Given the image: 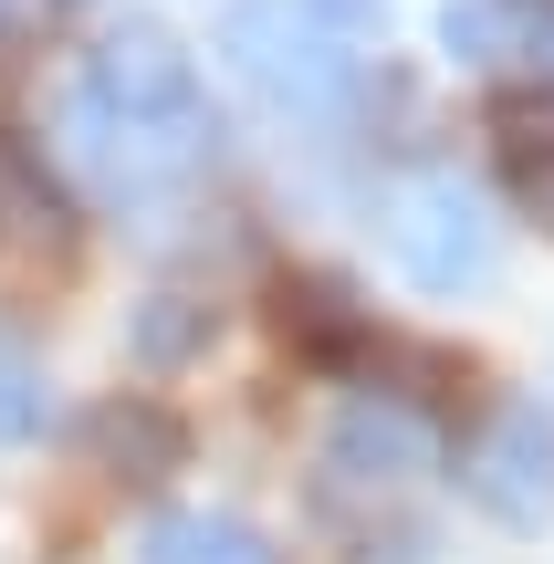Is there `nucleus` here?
Returning <instances> with one entry per match:
<instances>
[{"mask_svg":"<svg viewBox=\"0 0 554 564\" xmlns=\"http://www.w3.org/2000/svg\"><path fill=\"white\" fill-rule=\"evenodd\" d=\"M439 42H450L460 63H492V11H460L450 0V11H439Z\"/></svg>","mask_w":554,"mask_h":564,"instance_id":"14","label":"nucleus"},{"mask_svg":"<svg viewBox=\"0 0 554 564\" xmlns=\"http://www.w3.org/2000/svg\"><path fill=\"white\" fill-rule=\"evenodd\" d=\"M137 554L146 564H283L251 523H230V512H157Z\"/></svg>","mask_w":554,"mask_h":564,"instance_id":"9","label":"nucleus"},{"mask_svg":"<svg viewBox=\"0 0 554 564\" xmlns=\"http://www.w3.org/2000/svg\"><path fill=\"white\" fill-rule=\"evenodd\" d=\"M502 178H513V199L554 230V158H502Z\"/></svg>","mask_w":554,"mask_h":564,"instance_id":"13","label":"nucleus"},{"mask_svg":"<svg viewBox=\"0 0 554 564\" xmlns=\"http://www.w3.org/2000/svg\"><path fill=\"white\" fill-rule=\"evenodd\" d=\"M126 345H137L146 377H178L188 356H209V303H199V293H157V303H137Z\"/></svg>","mask_w":554,"mask_h":564,"instance_id":"10","label":"nucleus"},{"mask_svg":"<svg viewBox=\"0 0 554 564\" xmlns=\"http://www.w3.org/2000/svg\"><path fill=\"white\" fill-rule=\"evenodd\" d=\"M84 220L74 199H63V178L42 167V147L21 137V126H0V251H21V262H74Z\"/></svg>","mask_w":554,"mask_h":564,"instance_id":"4","label":"nucleus"},{"mask_svg":"<svg viewBox=\"0 0 554 564\" xmlns=\"http://www.w3.org/2000/svg\"><path fill=\"white\" fill-rule=\"evenodd\" d=\"M220 53L241 63L251 84L293 95V105L346 95V53H335L314 21H293V0H230V11H220Z\"/></svg>","mask_w":554,"mask_h":564,"instance_id":"1","label":"nucleus"},{"mask_svg":"<svg viewBox=\"0 0 554 564\" xmlns=\"http://www.w3.org/2000/svg\"><path fill=\"white\" fill-rule=\"evenodd\" d=\"M84 460L105 470V481H167V470L188 460V419L167 398H105V408H84Z\"/></svg>","mask_w":554,"mask_h":564,"instance_id":"5","label":"nucleus"},{"mask_svg":"<svg viewBox=\"0 0 554 564\" xmlns=\"http://www.w3.org/2000/svg\"><path fill=\"white\" fill-rule=\"evenodd\" d=\"M419 460H430V429H419L409 408H377V398H356L346 419H335V440H325V470L335 481H367V491L409 481Z\"/></svg>","mask_w":554,"mask_h":564,"instance_id":"7","label":"nucleus"},{"mask_svg":"<svg viewBox=\"0 0 554 564\" xmlns=\"http://www.w3.org/2000/svg\"><path fill=\"white\" fill-rule=\"evenodd\" d=\"M502 11H513L523 32H554V0H502Z\"/></svg>","mask_w":554,"mask_h":564,"instance_id":"16","label":"nucleus"},{"mask_svg":"<svg viewBox=\"0 0 554 564\" xmlns=\"http://www.w3.org/2000/svg\"><path fill=\"white\" fill-rule=\"evenodd\" d=\"M84 105H105V116L137 137V126H199V74H188V53L167 32H116L95 42V74H84Z\"/></svg>","mask_w":554,"mask_h":564,"instance_id":"2","label":"nucleus"},{"mask_svg":"<svg viewBox=\"0 0 554 564\" xmlns=\"http://www.w3.org/2000/svg\"><path fill=\"white\" fill-rule=\"evenodd\" d=\"M314 21H325V32H377V21H388V0H304Z\"/></svg>","mask_w":554,"mask_h":564,"instance_id":"15","label":"nucleus"},{"mask_svg":"<svg viewBox=\"0 0 554 564\" xmlns=\"http://www.w3.org/2000/svg\"><path fill=\"white\" fill-rule=\"evenodd\" d=\"M42 408H53V398H42V377H32L21 356H0V449H21V440H32V429H42Z\"/></svg>","mask_w":554,"mask_h":564,"instance_id":"12","label":"nucleus"},{"mask_svg":"<svg viewBox=\"0 0 554 564\" xmlns=\"http://www.w3.org/2000/svg\"><path fill=\"white\" fill-rule=\"evenodd\" d=\"M388 251L409 262V282H430V293H460V282L492 272V230H481V209L460 199L450 178H430V188L388 220Z\"/></svg>","mask_w":554,"mask_h":564,"instance_id":"3","label":"nucleus"},{"mask_svg":"<svg viewBox=\"0 0 554 564\" xmlns=\"http://www.w3.org/2000/svg\"><path fill=\"white\" fill-rule=\"evenodd\" d=\"M492 137H502V158H554V95L544 84L492 95Z\"/></svg>","mask_w":554,"mask_h":564,"instance_id":"11","label":"nucleus"},{"mask_svg":"<svg viewBox=\"0 0 554 564\" xmlns=\"http://www.w3.org/2000/svg\"><path fill=\"white\" fill-rule=\"evenodd\" d=\"M272 335H283L293 356H314V366H356L367 356V314H356V293L335 272H283L272 282Z\"/></svg>","mask_w":554,"mask_h":564,"instance_id":"6","label":"nucleus"},{"mask_svg":"<svg viewBox=\"0 0 554 564\" xmlns=\"http://www.w3.org/2000/svg\"><path fill=\"white\" fill-rule=\"evenodd\" d=\"M471 491H481L492 512H513V523H534V512L554 502V429L534 419V408H513V419L492 429V449H481Z\"/></svg>","mask_w":554,"mask_h":564,"instance_id":"8","label":"nucleus"}]
</instances>
